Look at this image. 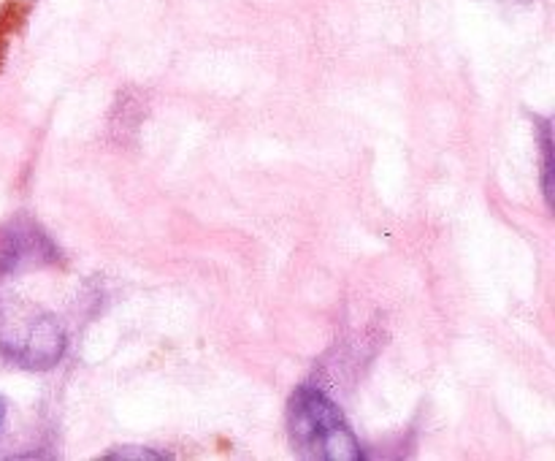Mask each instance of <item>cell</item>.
I'll use <instances>...</instances> for the list:
<instances>
[{"label":"cell","mask_w":555,"mask_h":461,"mask_svg":"<svg viewBox=\"0 0 555 461\" xmlns=\"http://www.w3.org/2000/svg\"><path fill=\"white\" fill-rule=\"evenodd\" d=\"M293 450L304 459L356 461L363 450L339 407L312 385H301L287 405Z\"/></svg>","instance_id":"6da1fadb"},{"label":"cell","mask_w":555,"mask_h":461,"mask_svg":"<svg viewBox=\"0 0 555 461\" xmlns=\"http://www.w3.org/2000/svg\"><path fill=\"white\" fill-rule=\"evenodd\" d=\"M0 350L30 369H49L63 358L65 336L52 315L25 302H0Z\"/></svg>","instance_id":"7a4b0ae2"},{"label":"cell","mask_w":555,"mask_h":461,"mask_svg":"<svg viewBox=\"0 0 555 461\" xmlns=\"http://www.w3.org/2000/svg\"><path fill=\"white\" fill-rule=\"evenodd\" d=\"M54 258H57V249L43 236V231H38L30 222H25V226L16 222L5 233V242L0 247V271H16L25 269V266L49 264Z\"/></svg>","instance_id":"3957f363"},{"label":"cell","mask_w":555,"mask_h":461,"mask_svg":"<svg viewBox=\"0 0 555 461\" xmlns=\"http://www.w3.org/2000/svg\"><path fill=\"white\" fill-rule=\"evenodd\" d=\"M25 11L27 9L20 3V0H11V3L0 11V65H3L5 52H9V41L16 33V27H20Z\"/></svg>","instance_id":"277c9868"}]
</instances>
